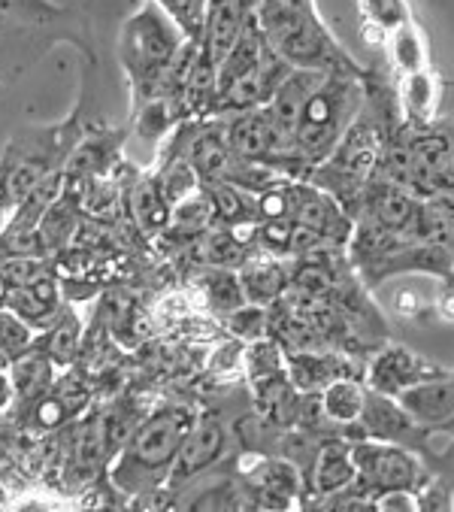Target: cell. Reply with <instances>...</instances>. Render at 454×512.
Masks as SVG:
<instances>
[{
    "mask_svg": "<svg viewBox=\"0 0 454 512\" xmlns=\"http://www.w3.org/2000/svg\"><path fill=\"white\" fill-rule=\"evenodd\" d=\"M194 413L182 403H167L152 413L140 428L128 437L122 452L112 464V482L128 494L155 491L170 479L185 437L194 425Z\"/></svg>",
    "mask_w": 454,
    "mask_h": 512,
    "instance_id": "cell-1",
    "label": "cell"
},
{
    "mask_svg": "<svg viewBox=\"0 0 454 512\" xmlns=\"http://www.w3.org/2000/svg\"><path fill=\"white\" fill-rule=\"evenodd\" d=\"M255 16L267 43L291 67L364 76V70L346 55V49L333 40L327 25L318 19V10H297L288 0H258Z\"/></svg>",
    "mask_w": 454,
    "mask_h": 512,
    "instance_id": "cell-2",
    "label": "cell"
},
{
    "mask_svg": "<svg viewBox=\"0 0 454 512\" xmlns=\"http://www.w3.org/2000/svg\"><path fill=\"white\" fill-rule=\"evenodd\" d=\"M185 40L188 34L158 0H149L140 13H134L125 22L119 37V61L137 97H152L158 91L164 73L182 52Z\"/></svg>",
    "mask_w": 454,
    "mask_h": 512,
    "instance_id": "cell-3",
    "label": "cell"
},
{
    "mask_svg": "<svg viewBox=\"0 0 454 512\" xmlns=\"http://www.w3.org/2000/svg\"><path fill=\"white\" fill-rule=\"evenodd\" d=\"M364 107L361 76L355 73H327L324 82L309 94L294 131V155L321 161L327 158L343 134L355 125Z\"/></svg>",
    "mask_w": 454,
    "mask_h": 512,
    "instance_id": "cell-4",
    "label": "cell"
},
{
    "mask_svg": "<svg viewBox=\"0 0 454 512\" xmlns=\"http://www.w3.org/2000/svg\"><path fill=\"white\" fill-rule=\"evenodd\" d=\"M355 452V464H358V479L355 485L361 491H367L370 497H382L391 491H418L421 488V461L415 458V452L409 446H397V443H373V440H361L352 446Z\"/></svg>",
    "mask_w": 454,
    "mask_h": 512,
    "instance_id": "cell-5",
    "label": "cell"
},
{
    "mask_svg": "<svg viewBox=\"0 0 454 512\" xmlns=\"http://www.w3.org/2000/svg\"><path fill=\"white\" fill-rule=\"evenodd\" d=\"M255 7L258 0H209L200 34V52L209 64H215V70L231 55V49L255 19Z\"/></svg>",
    "mask_w": 454,
    "mask_h": 512,
    "instance_id": "cell-6",
    "label": "cell"
},
{
    "mask_svg": "<svg viewBox=\"0 0 454 512\" xmlns=\"http://www.w3.org/2000/svg\"><path fill=\"white\" fill-rule=\"evenodd\" d=\"M361 434L370 440H379V443H397V446L418 449V443L427 431L406 413V406L394 394L367 391Z\"/></svg>",
    "mask_w": 454,
    "mask_h": 512,
    "instance_id": "cell-7",
    "label": "cell"
},
{
    "mask_svg": "<svg viewBox=\"0 0 454 512\" xmlns=\"http://www.w3.org/2000/svg\"><path fill=\"white\" fill-rule=\"evenodd\" d=\"M442 373H448V370L439 367L436 361L421 358L406 346H388L373 358V364L367 370V382H370L373 391L397 397L400 391H406V388H412V385H418L424 379L442 376Z\"/></svg>",
    "mask_w": 454,
    "mask_h": 512,
    "instance_id": "cell-8",
    "label": "cell"
},
{
    "mask_svg": "<svg viewBox=\"0 0 454 512\" xmlns=\"http://www.w3.org/2000/svg\"><path fill=\"white\" fill-rule=\"evenodd\" d=\"M397 400L406 406V413L427 434L454 428V373L451 370L400 391Z\"/></svg>",
    "mask_w": 454,
    "mask_h": 512,
    "instance_id": "cell-9",
    "label": "cell"
},
{
    "mask_svg": "<svg viewBox=\"0 0 454 512\" xmlns=\"http://www.w3.org/2000/svg\"><path fill=\"white\" fill-rule=\"evenodd\" d=\"M227 137H231L234 152L246 161H264L273 155L288 158V143L279 134L276 122L270 116V107L237 113V119L227 125Z\"/></svg>",
    "mask_w": 454,
    "mask_h": 512,
    "instance_id": "cell-10",
    "label": "cell"
},
{
    "mask_svg": "<svg viewBox=\"0 0 454 512\" xmlns=\"http://www.w3.org/2000/svg\"><path fill=\"white\" fill-rule=\"evenodd\" d=\"M224 440H227V434H224V425H221L218 416H212V413L197 416L188 437H185L179 461H176V467L170 473V482L182 485V482H191L194 476H200L203 470H209L221 458Z\"/></svg>",
    "mask_w": 454,
    "mask_h": 512,
    "instance_id": "cell-11",
    "label": "cell"
},
{
    "mask_svg": "<svg viewBox=\"0 0 454 512\" xmlns=\"http://www.w3.org/2000/svg\"><path fill=\"white\" fill-rule=\"evenodd\" d=\"M270 43H267V37H264V31H261V25H258V16L249 22V28L243 31V37L237 40V46L231 49V55H227L224 61H221V67H218V76H215V97L218 94H224L227 88H234L240 79H246L249 73H255L261 64H264V58L270 55Z\"/></svg>",
    "mask_w": 454,
    "mask_h": 512,
    "instance_id": "cell-12",
    "label": "cell"
},
{
    "mask_svg": "<svg viewBox=\"0 0 454 512\" xmlns=\"http://www.w3.org/2000/svg\"><path fill=\"white\" fill-rule=\"evenodd\" d=\"M358 479V464H355V452L349 443L333 440L321 449L315 470H312V488L315 494H336L346 491L349 485H355Z\"/></svg>",
    "mask_w": 454,
    "mask_h": 512,
    "instance_id": "cell-13",
    "label": "cell"
},
{
    "mask_svg": "<svg viewBox=\"0 0 454 512\" xmlns=\"http://www.w3.org/2000/svg\"><path fill=\"white\" fill-rule=\"evenodd\" d=\"M131 216L140 225L143 234H161L170 228L173 219V203L164 194V185L158 176H146L131 191Z\"/></svg>",
    "mask_w": 454,
    "mask_h": 512,
    "instance_id": "cell-14",
    "label": "cell"
},
{
    "mask_svg": "<svg viewBox=\"0 0 454 512\" xmlns=\"http://www.w3.org/2000/svg\"><path fill=\"white\" fill-rule=\"evenodd\" d=\"M364 403H367V388L352 376H339L321 388V413L333 425H343V428L361 425Z\"/></svg>",
    "mask_w": 454,
    "mask_h": 512,
    "instance_id": "cell-15",
    "label": "cell"
},
{
    "mask_svg": "<svg viewBox=\"0 0 454 512\" xmlns=\"http://www.w3.org/2000/svg\"><path fill=\"white\" fill-rule=\"evenodd\" d=\"M370 210L376 225L388 231H412L421 213V203H415V197L400 185H379L370 194Z\"/></svg>",
    "mask_w": 454,
    "mask_h": 512,
    "instance_id": "cell-16",
    "label": "cell"
},
{
    "mask_svg": "<svg viewBox=\"0 0 454 512\" xmlns=\"http://www.w3.org/2000/svg\"><path fill=\"white\" fill-rule=\"evenodd\" d=\"M252 488L264 500V506H291V500L300 494V473L288 461H261L252 470Z\"/></svg>",
    "mask_w": 454,
    "mask_h": 512,
    "instance_id": "cell-17",
    "label": "cell"
},
{
    "mask_svg": "<svg viewBox=\"0 0 454 512\" xmlns=\"http://www.w3.org/2000/svg\"><path fill=\"white\" fill-rule=\"evenodd\" d=\"M288 376H291L294 388L315 391V388H324L327 382H333L339 376H349V367L333 355L288 352Z\"/></svg>",
    "mask_w": 454,
    "mask_h": 512,
    "instance_id": "cell-18",
    "label": "cell"
},
{
    "mask_svg": "<svg viewBox=\"0 0 454 512\" xmlns=\"http://www.w3.org/2000/svg\"><path fill=\"white\" fill-rule=\"evenodd\" d=\"M10 379H13V391L22 397V400H40L46 391H49V382H52V358L40 349V352H22L13 358V367H10Z\"/></svg>",
    "mask_w": 454,
    "mask_h": 512,
    "instance_id": "cell-19",
    "label": "cell"
},
{
    "mask_svg": "<svg viewBox=\"0 0 454 512\" xmlns=\"http://www.w3.org/2000/svg\"><path fill=\"white\" fill-rule=\"evenodd\" d=\"M43 352L52 358V364H61V367H67L76 358V352H79V319L73 316V310H61L58 319L46 328Z\"/></svg>",
    "mask_w": 454,
    "mask_h": 512,
    "instance_id": "cell-20",
    "label": "cell"
},
{
    "mask_svg": "<svg viewBox=\"0 0 454 512\" xmlns=\"http://www.w3.org/2000/svg\"><path fill=\"white\" fill-rule=\"evenodd\" d=\"M243 288H246V297L249 303H273L282 288H285V270L279 264H270V261H255V264H246L243 270Z\"/></svg>",
    "mask_w": 454,
    "mask_h": 512,
    "instance_id": "cell-21",
    "label": "cell"
},
{
    "mask_svg": "<svg viewBox=\"0 0 454 512\" xmlns=\"http://www.w3.org/2000/svg\"><path fill=\"white\" fill-rule=\"evenodd\" d=\"M203 288H206V300H209L212 310L227 313V316H231L234 310H240L243 303H249L246 288H243V279L234 276L227 267H218L215 273H209L203 279Z\"/></svg>",
    "mask_w": 454,
    "mask_h": 512,
    "instance_id": "cell-22",
    "label": "cell"
},
{
    "mask_svg": "<svg viewBox=\"0 0 454 512\" xmlns=\"http://www.w3.org/2000/svg\"><path fill=\"white\" fill-rule=\"evenodd\" d=\"M76 231V207L70 197H55L49 203V210L40 216V237L46 243V252L49 249H58L70 240V234Z\"/></svg>",
    "mask_w": 454,
    "mask_h": 512,
    "instance_id": "cell-23",
    "label": "cell"
},
{
    "mask_svg": "<svg viewBox=\"0 0 454 512\" xmlns=\"http://www.w3.org/2000/svg\"><path fill=\"white\" fill-rule=\"evenodd\" d=\"M388 40H391V58L403 73H415L424 67V37L412 25V19L403 22L400 28H394L388 34Z\"/></svg>",
    "mask_w": 454,
    "mask_h": 512,
    "instance_id": "cell-24",
    "label": "cell"
},
{
    "mask_svg": "<svg viewBox=\"0 0 454 512\" xmlns=\"http://www.w3.org/2000/svg\"><path fill=\"white\" fill-rule=\"evenodd\" d=\"M433 100H436L433 76H430L424 67L415 70V73H406V82H403V104H406L409 116L427 119L430 110H433Z\"/></svg>",
    "mask_w": 454,
    "mask_h": 512,
    "instance_id": "cell-25",
    "label": "cell"
},
{
    "mask_svg": "<svg viewBox=\"0 0 454 512\" xmlns=\"http://www.w3.org/2000/svg\"><path fill=\"white\" fill-rule=\"evenodd\" d=\"M31 346V325L13 310H0V358H16Z\"/></svg>",
    "mask_w": 454,
    "mask_h": 512,
    "instance_id": "cell-26",
    "label": "cell"
},
{
    "mask_svg": "<svg viewBox=\"0 0 454 512\" xmlns=\"http://www.w3.org/2000/svg\"><path fill=\"white\" fill-rule=\"evenodd\" d=\"M206 261L212 267H237L243 261V243L234 231H218L206 240Z\"/></svg>",
    "mask_w": 454,
    "mask_h": 512,
    "instance_id": "cell-27",
    "label": "cell"
},
{
    "mask_svg": "<svg viewBox=\"0 0 454 512\" xmlns=\"http://www.w3.org/2000/svg\"><path fill=\"white\" fill-rule=\"evenodd\" d=\"M364 7H367V16L373 19V25L382 34H391L394 28L409 22L406 0H364Z\"/></svg>",
    "mask_w": 454,
    "mask_h": 512,
    "instance_id": "cell-28",
    "label": "cell"
},
{
    "mask_svg": "<svg viewBox=\"0 0 454 512\" xmlns=\"http://www.w3.org/2000/svg\"><path fill=\"white\" fill-rule=\"evenodd\" d=\"M227 319H231L234 334L246 337V340H261L267 331V316L261 310V303H243L240 310H234Z\"/></svg>",
    "mask_w": 454,
    "mask_h": 512,
    "instance_id": "cell-29",
    "label": "cell"
},
{
    "mask_svg": "<svg viewBox=\"0 0 454 512\" xmlns=\"http://www.w3.org/2000/svg\"><path fill=\"white\" fill-rule=\"evenodd\" d=\"M418 509H454V497H451L448 485H442L439 479L421 485L418 488Z\"/></svg>",
    "mask_w": 454,
    "mask_h": 512,
    "instance_id": "cell-30",
    "label": "cell"
},
{
    "mask_svg": "<svg viewBox=\"0 0 454 512\" xmlns=\"http://www.w3.org/2000/svg\"><path fill=\"white\" fill-rule=\"evenodd\" d=\"M7 207H13V203H10V194H7L4 167H0V231H4V213H7Z\"/></svg>",
    "mask_w": 454,
    "mask_h": 512,
    "instance_id": "cell-31",
    "label": "cell"
},
{
    "mask_svg": "<svg viewBox=\"0 0 454 512\" xmlns=\"http://www.w3.org/2000/svg\"><path fill=\"white\" fill-rule=\"evenodd\" d=\"M10 397H13V379L4 373V364H0V406H4Z\"/></svg>",
    "mask_w": 454,
    "mask_h": 512,
    "instance_id": "cell-32",
    "label": "cell"
},
{
    "mask_svg": "<svg viewBox=\"0 0 454 512\" xmlns=\"http://www.w3.org/2000/svg\"><path fill=\"white\" fill-rule=\"evenodd\" d=\"M288 4L297 10H315V0H288Z\"/></svg>",
    "mask_w": 454,
    "mask_h": 512,
    "instance_id": "cell-33",
    "label": "cell"
}]
</instances>
